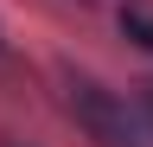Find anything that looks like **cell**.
Listing matches in <instances>:
<instances>
[{
  "label": "cell",
  "instance_id": "cell-2",
  "mask_svg": "<svg viewBox=\"0 0 153 147\" xmlns=\"http://www.w3.org/2000/svg\"><path fill=\"white\" fill-rule=\"evenodd\" d=\"M121 32L140 39V45H153V19H147V13H121Z\"/></svg>",
  "mask_w": 153,
  "mask_h": 147
},
{
  "label": "cell",
  "instance_id": "cell-4",
  "mask_svg": "<svg viewBox=\"0 0 153 147\" xmlns=\"http://www.w3.org/2000/svg\"><path fill=\"white\" fill-rule=\"evenodd\" d=\"M7 147H13V141H7Z\"/></svg>",
  "mask_w": 153,
  "mask_h": 147
},
{
  "label": "cell",
  "instance_id": "cell-3",
  "mask_svg": "<svg viewBox=\"0 0 153 147\" xmlns=\"http://www.w3.org/2000/svg\"><path fill=\"white\" fill-rule=\"evenodd\" d=\"M147 122H153V83H147Z\"/></svg>",
  "mask_w": 153,
  "mask_h": 147
},
{
  "label": "cell",
  "instance_id": "cell-1",
  "mask_svg": "<svg viewBox=\"0 0 153 147\" xmlns=\"http://www.w3.org/2000/svg\"><path fill=\"white\" fill-rule=\"evenodd\" d=\"M64 102H70V115H76V128L96 141V147H153V134H147V122L134 115V109L115 96L108 83H96V77H83V70H64Z\"/></svg>",
  "mask_w": 153,
  "mask_h": 147
}]
</instances>
